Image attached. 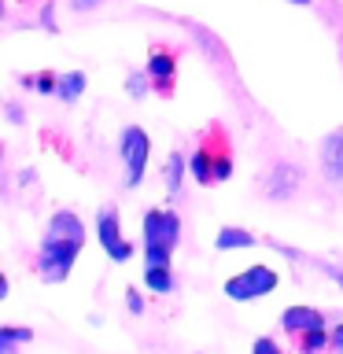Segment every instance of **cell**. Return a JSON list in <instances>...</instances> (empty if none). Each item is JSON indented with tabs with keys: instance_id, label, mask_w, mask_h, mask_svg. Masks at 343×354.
Returning a JSON list of instances; mask_svg holds the SVG:
<instances>
[{
	"instance_id": "obj_10",
	"label": "cell",
	"mask_w": 343,
	"mask_h": 354,
	"mask_svg": "<svg viewBox=\"0 0 343 354\" xmlns=\"http://www.w3.org/2000/svg\"><path fill=\"white\" fill-rule=\"evenodd\" d=\"M281 325L292 332V336H299V332H306V328H325V314H321L317 306H288L284 314H281Z\"/></svg>"
},
{
	"instance_id": "obj_19",
	"label": "cell",
	"mask_w": 343,
	"mask_h": 354,
	"mask_svg": "<svg viewBox=\"0 0 343 354\" xmlns=\"http://www.w3.org/2000/svg\"><path fill=\"white\" fill-rule=\"evenodd\" d=\"M174 259V251H166V248H144V266H170Z\"/></svg>"
},
{
	"instance_id": "obj_5",
	"label": "cell",
	"mask_w": 343,
	"mask_h": 354,
	"mask_svg": "<svg viewBox=\"0 0 343 354\" xmlns=\"http://www.w3.org/2000/svg\"><path fill=\"white\" fill-rule=\"evenodd\" d=\"M140 232H144V248H166L174 251L177 240H181V218L177 210H163V207H151L140 221Z\"/></svg>"
},
{
	"instance_id": "obj_18",
	"label": "cell",
	"mask_w": 343,
	"mask_h": 354,
	"mask_svg": "<svg viewBox=\"0 0 343 354\" xmlns=\"http://www.w3.org/2000/svg\"><path fill=\"white\" fill-rule=\"evenodd\" d=\"M148 82H151V77L144 74V71H133V74L126 77V93H129L133 100H144V96H148Z\"/></svg>"
},
{
	"instance_id": "obj_17",
	"label": "cell",
	"mask_w": 343,
	"mask_h": 354,
	"mask_svg": "<svg viewBox=\"0 0 343 354\" xmlns=\"http://www.w3.org/2000/svg\"><path fill=\"white\" fill-rule=\"evenodd\" d=\"M55 82H59V74H55V71L22 74V85H26V88H33L37 96H55Z\"/></svg>"
},
{
	"instance_id": "obj_28",
	"label": "cell",
	"mask_w": 343,
	"mask_h": 354,
	"mask_svg": "<svg viewBox=\"0 0 343 354\" xmlns=\"http://www.w3.org/2000/svg\"><path fill=\"white\" fill-rule=\"evenodd\" d=\"M288 4H295V8H306V4H314V0H288Z\"/></svg>"
},
{
	"instance_id": "obj_8",
	"label": "cell",
	"mask_w": 343,
	"mask_h": 354,
	"mask_svg": "<svg viewBox=\"0 0 343 354\" xmlns=\"http://www.w3.org/2000/svg\"><path fill=\"white\" fill-rule=\"evenodd\" d=\"M299 185H303V170L292 162H277L273 170L262 177V192L270 199H292Z\"/></svg>"
},
{
	"instance_id": "obj_14",
	"label": "cell",
	"mask_w": 343,
	"mask_h": 354,
	"mask_svg": "<svg viewBox=\"0 0 343 354\" xmlns=\"http://www.w3.org/2000/svg\"><path fill=\"white\" fill-rule=\"evenodd\" d=\"M30 339H33V328L26 325H0V354H19V347Z\"/></svg>"
},
{
	"instance_id": "obj_12",
	"label": "cell",
	"mask_w": 343,
	"mask_h": 354,
	"mask_svg": "<svg viewBox=\"0 0 343 354\" xmlns=\"http://www.w3.org/2000/svg\"><path fill=\"white\" fill-rule=\"evenodd\" d=\"M85 88H89L85 71H66V74H59V82H55V96H59L63 104H77Z\"/></svg>"
},
{
	"instance_id": "obj_22",
	"label": "cell",
	"mask_w": 343,
	"mask_h": 354,
	"mask_svg": "<svg viewBox=\"0 0 343 354\" xmlns=\"http://www.w3.org/2000/svg\"><path fill=\"white\" fill-rule=\"evenodd\" d=\"M126 306H129V314H144V295L137 288H126Z\"/></svg>"
},
{
	"instance_id": "obj_30",
	"label": "cell",
	"mask_w": 343,
	"mask_h": 354,
	"mask_svg": "<svg viewBox=\"0 0 343 354\" xmlns=\"http://www.w3.org/2000/svg\"><path fill=\"white\" fill-rule=\"evenodd\" d=\"M0 19H4V0H0Z\"/></svg>"
},
{
	"instance_id": "obj_11",
	"label": "cell",
	"mask_w": 343,
	"mask_h": 354,
	"mask_svg": "<svg viewBox=\"0 0 343 354\" xmlns=\"http://www.w3.org/2000/svg\"><path fill=\"white\" fill-rule=\"evenodd\" d=\"M259 236L251 229H237V225H221L218 236H214V248L218 251H237V248H254Z\"/></svg>"
},
{
	"instance_id": "obj_2",
	"label": "cell",
	"mask_w": 343,
	"mask_h": 354,
	"mask_svg": "<svg viewBox=\"0 0 343 354\" xmlns=\"http://www.w3.org/2000/svg\"><path fill=\"white\" fill-rule=\"evenodd\" d=\"M188 174L196 177V185H218L232 177V155L225 148V133L221 129H210L196 144L192 159H188Z\"/></svg>"
},
{
	"instance_id": "obj_24",
	"label": "cell",
	"mask_w": 343,
	"mask_h": 354,
	"mask_svg": "<svg viewBox=\"0 0 343 354\" xmlns=\"http://www.w3.org/2000/svg\"><path fill=\"white\" fill-rule=\"evenodd\" d=\"M100 4H104V0H71L74 11H96Z\"/></svg>"
},
{
	"instance_id": "obj_25",
	"label": "cell",
	"mask_w": 343,
	"mask_h": 354,
	"mask_svg": "<svg viewBox=\"0 0 343 354\" xmlns=\"http://www.w3.org/2000/svg\"><path fill=\"white\" fill-rule=\"evenodd\" d=\"M317 270H321V273H328L332 281H336V284L343 288V270H336V266H325V262H317Z\"/></svg>"
},
{
	"instance_id": "obj_27",
	"label": "cell",
	"mask_w": 343,
	"mask_h": 354,
	"mask_svg": "<svg viewBox=\"0 0 343 354\" xmlns=\"http://www.w3.org/2000/svg\"><path fill=\"white\" fill-rule=\"evenodd\" d=\"M8 292H11V284H8V277L0 273V299H8Z\"/></svg>"
},
{
	"instance_id": "obj_16",
	"label": "cell",
	"mask_w": 343,
	"mask_h": 354,
	"mask_svg": "<svg viewBox=\"0 0 343 354\" xmlns=\"http://www.w3.org/2000/svg\"><path fill=\"white\" fill-rule=\"evenodd\" d=\"M299 351L303 354H325L328 351V325L325 328H306V332H299Z\"/></svg>"
},
{
	"instance_id": "obj_21",
	"label": "cell",
	"mask_w": 343,
	"mask_h": 354,
	"mask_svg": "<svg viewBox=\"0 0 343 354\" xmlns=\"http://www.w3.org/2000/svg\"><path fill=\"white\" fill-rule=\"evenodd\" d=\"M251 354H284V351H281V343H277V339L259 336V339H254V347H251Z\"/></svg>"
},
{
	"instance_id": "obj_9",
	"label": "cell",
	"mask_w": 343,
	"mask_h": 354,
	"mask_svg": "<svg viewBox=\"0 0 343 354\" xmlns=\"http://www.w3.org/2000/svg\"><path fill=\"white\" fill-rule=\"evenodd\" d=\"M144 74L151 77V85L159 88V93H170L174 77H177V55L170 48H155L148 55V66H144Z\"/></svg>"
},
{
	"instance_id": "obj_13",
	"label": "cell",
	"mask_w": 343,
	"mask_h": 354,
	"mask_svg": "<svg viewBox=\"0 0 343 354\" xmlns=\"http://www.w3.org/2000/svg\"><path fill=\"white\" fill-rule=\"evenodd\" d=\"M185 174H188V159L181 151H170V155H166V166H163V181H166V192H170V196L181 192Z\"/></svg>"
},
{
	"instance_id": "obj_7",
	"label": "cell",
	"mask_w": 343,
	"mask_h": 354,
	"mask_svg": "<svg viewBox=\"0 0 343 354\" xmlns=\"http://www.w3.org/2000/svg\"><path fill=\"white\" fill-rule=\"evenodd\" d=\"M321 174L332 188L343 192V126H336L321 140Z\"/></svg>"
},
{
	"instance_id": "obj_15",
	"label": "cell",
	"mask_w": 343,
	"mask_h": 354,
	"mask_svg": "<svg viewBox=\"0 0 343 354\" xmlns=\"http://www.w3.org/2000/svg\"><path fill=\"white\" fill-rule=\"evenodd\" d=\"M144 284L155 295H170L174 292V273L170 266H144Z\"/></svg>"
},
{
	"instance_id": "obj_26",
	"label": "cell",
	"mask_w": 343,
	"mask_h": 354,
	"mask_svg": "<svg viewBox=\"0 0 343 354\" xmlns=\"http://www.w3.org/2000/svg\"><path fill=\"white\" fill-rule=\"evenodd\" d=\"M4 111H8V122H15V126L22 122V107L19 104H4Z\"/></svg>"
},
{
	"instance_id": "obj_4",
	"label": "cell",
	"mask_w": 343,
	"mask_h": 354,
	"mask_svg": "<svg viewBox=\"0 0 343 354\" xmlns=\"http://www.w3.org/2000/svg\"><path fill=\"white\" fill-rule=\"evenodd\" d=\"M118 155L126 166V188H137L148 170V155H151V137L140 126H126L118 133Z\"/></svg>"
},
{
	"instance_id": "obj_3",
	"label": "cell",
	"mask_w": 343,
	"mask_h": 354,
	"mask_svg": "<svg viewBox=\"0 0 343 354\" xmlns=\"http://www.w3.org/2000/svg\"><path fill=\"white\" fill-rule=\"evenodd\" d=\"M277 284H281V273H277L273 266H248V270L232 273L221 292H225L232 303H254V299L273 295Z\"/></svg>"
},
{
	"instance_id": "obj_31",
	"label": "cell",
	"mask_w": 343,
	"mask_h": 354,
	"mask_svg": "<svg viewBox=\"0 0 343 354\" xmlns=\"http://www.w3.org/2000/svg\"><path fill=\"white\" fill-rule=\"evenodd\" d=\"M0 104H4V96H0Z\"/></svg>"
},
{
	"instance_id": "obj_29",
	"label": "cell",
	"mask_w": 343,
	"mask_h": 354,
	"mask_svg": "<svg viewBox=\"0 0 343 354\" xmlns=\"http://www.w3.org/2000/svg\"><path fill=\"white\" fill-rule=\"evenodd\" d=\"M0 162H4V144H0Z\"/></svg>"
},
{
	"instance_id": "obj_23",
	"label": "cell",
	"mask_w": 343,
	"mask_h": 354,
	"mask_svg": "<svg viewBox=\"0 0 343 354\" xmlns=\"http://www.w3.org/2000/svg\"><path fill=\"white\" fill-rule=\"evenodd\" d=\"M328 347L336 351V354H343V321H340V325H332V332H328Z\"/></svg>"
},
{
	"instance_id": "obj_20",
	"label": "cell",
	"mask_w": 343,
	"mask_h": 354,
	"mask_svg": "<svg viewBox=\"0 0 343 354\" xmlns=\"http://www.w3.org/2000/svg\"><path fill=\"white\" fill-rule=\"evenodd\" d=\"M41 26H44V33H59V26H55V4H52V0H44V8H41Z\"/></svg>"
},
{
	"instance_id": "obj_6",
	"label": "cell",
	"mask_w": 343,
	"mask_h": 354,
	"mask_svg": "<svg viewBox=\"0 0 343 354\" xmlns=\"http://www.w3.org/2000/svg\"><path fill=\"white\" fill-rule=\"evenodd\" d=\"M96 240L111 262H129L133 259V243L122 236V218L115 207H100L96 210Z\"/></svg>"
},
{
	"instance_id": "obj_1",
	"label": "cell",
	"mask_w": 343,
	"mask_h": 354,
	"mask_svg": "<svg viewBox=\"0 0 343 354\" xmlns=\"http://www.w3.org/2000/svg\"><path fill=\"white\" fill-rule=\"evenodd\" d=\"M85 248V221L74 210H55L44 225L37 251V277L44 284H63L71 277L77 254Z\"/></svg>"
}]
</instances>
